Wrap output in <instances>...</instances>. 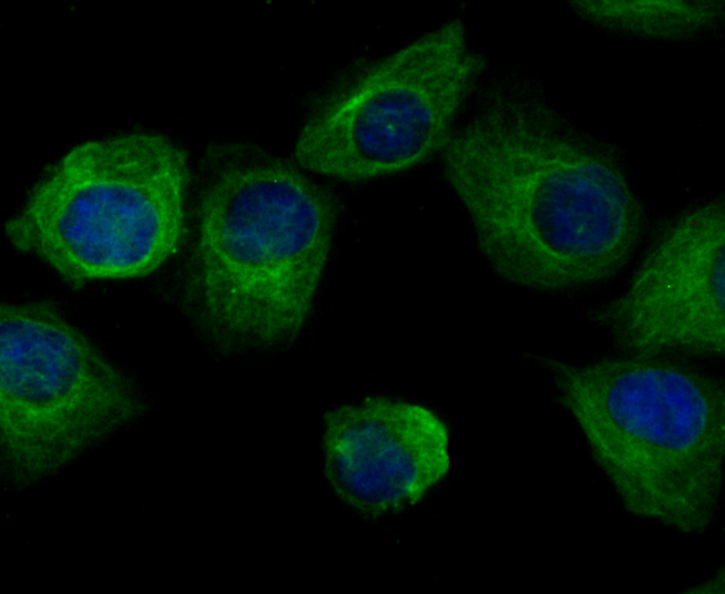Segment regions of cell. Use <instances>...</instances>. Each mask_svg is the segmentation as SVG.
Instances as JSON below:
<instances>
[{"label": "cell", "instance_id": "9c48e42d", "mask_svg": "<svg viewBox=\"0 0 725 594\" xmlns=\"http://www.w3.org/2000/svg\"><path fill=\"white\" fill-rule=\"evenodd\" d=\"M573 7L602 28L657 40L698 34L715 25L723 13L717 1L581 0Z\"/></svg>", "mask_w": 725, "mask_h": 594}, {"label": "cell", "instance_id": "8992f818", "mask_svg": "<svg viewBox=\"0 0 725 594\" xmlns=\"http://www.w3.org/2000/svg\"><path fill=\"white\" fill-rule=\"evenodd\" d=\"M0 429L12 471L39 479L129 422L139 401L119 370L53 307H1Z\"/></svg>", "mask_w": 725, "mask_h": 594}, {"label": "cell", "instance_id": "5b68a950", "mask_svg": "<svg viewBox=\"0 0 725 594\" xmlns=\"http://www.w3.org/2000/svg\"><path fill=\"white\" fill-rule=\"evenodd\" d=\"M483 59L452 19L336 85L303 124L300 166L360 182L412 168L442 153Z\"/></svg>", "mask_w": 725, "mask_h": 594}, {"label": "cell", "instance_id": "277c9868", "mask_svg": "<svg viewBox=\"0 0 725 594\" xmlns=\"http://www.w3.org/2000/svg\"><path fill=\"white\" fill-rule=\"evenodd\" d=\"M188 182L185 152L160 133L85 141L45 171L6 233L74 286L144 276L182 244Z\"/></svg>", "mask_w": 725, "mask_h": 594}, {"label": "cell", "instance_id": "ba28073f", "mask_svg": "<svg viewBox=\"0 0 725 594\" xmlns=\"http://www.w3.org/2000/svg\"><path fill=\"white\" fill-rule=\"evenodd\" d=\"M324 423L326 480L366 516L417 504L449 472L448 427L426 406L368 397L329 410Z\"/></svg>", "mask_w": 725, "mask_h": 594}, {"label": "cell", "instance_id": "6da1fadb", "mask_svg": "<svg viewBox=\"0 0 725 594\" xmlns=\"http://www.w3.org/2000/svg\"><path fill=\"white\" fill-rule=\"evenodd\" d=\"M441 154L481 252L512 283L561 289L598 281L636 243L641 211L619 164L537 99L496 95Z\"/></svg>", "mask_w": 725, "mask_h": 594}, {"label": "cell", "instance_id": "52a82bcc", "mask_svg": "<svg viewBox=\"0 0 725 594\" xmlns=\"http://www.w3.org/2000/svg\"><path fill=\"white\" fill-rule=\"evenodd\" d=\"M596 316L634 355L724 354V206L702 205L667 227L627 290Z\"/></svg>", "mask_w": 725, "mask_h": 594}, {"label": "cell", "instance_id": "7a4b0ae2", "mask_svg": "<svg viewBox=\"0 0 725 594\" xmlns=\"http://www.w3.org/2000/svg\"><path fill=\"white\" fill-rule=\"evenodd\" d=\"M214 155L198 205L191 297L223 338L289 340L307 320L329 256L335 202L265 152L238 146Z\"/></svg>", "mask_w": 725, "mask_h": 594}, {"label": "cell", "instance_id": "3957f363", "mask_svg": "<svg viewBox=\"0 0 725 594\" xmlns=\"http://www.w3.org/2000/svg\"><path fill=\"white\" fill-rule=\"evenodd\" d=\"M547 365L623 506L681 533L706 530L724 482L723 385L655 356Z\"/></svg>", "mask_w": 725, "mask_h": 594}]
</instances>
